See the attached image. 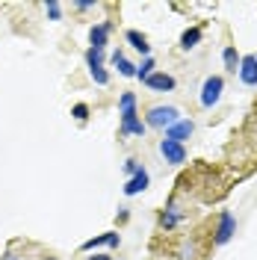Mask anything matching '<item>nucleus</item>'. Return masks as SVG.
<instances>
[{
  "mask_svg": "<svg viewBox=\"0 0 257 260\" xmlns=\"http://www.w3.org/2000/svg\"><path fill=\"white\" fill-rule=\"evenodd\" d=\"M177 222H180V210H177L175 204H169V210L163 213V219H160V225L163 228H175Z\"/></svg>",
  "mask_w": 257,
  "mask_h": 260,
  "instance_id": "obj_17",
  "label": "nucleus"
},
{
  "mask_svg": "<svg viewBox=\"0 0 257 260\" xmlns=\"http://www.w3.org/2000/svg\"><path fill=\"white\" fill-rule=\"evenodd\" d=\"M160 154L166 157V162H172V166L186 162V148L180 145V142H172V139H163L160 142Z\"/></svg>",
  "mask_w": 257,
  "mask_h": 260,
  "instance_id": "obj_5",
  "label": "nucleus"
},
{
  "mask_svg": "<svg viewBox=\"0 0 257 260\" xmlns=\"http://www.w3.org/2000/svg\"><path fill=\"white\" fill-rule=\"evenodd\" d=\"M237 74L245 86H257V56H242Z\"/></svg>",
  "mask_w": 257,
  "mask_h": 260,
  "instance_id": "obj_8",
  "label": "nucleus"
},
{
  "mask_svg": "<svg viewBox=\"0 0 257 260\" xmlns=\"http://www.w3.org/2000/svg\"><path fill=\"white\" fill-rule=\"evenodd\" d=\"M42 260H59V257H42Z\"/></svg>",
  "mask_w": 257,
  "mask_h": 260,
  "instance_id": "obj_25",
  "label": "nucleus"
},
{
  "mask_svg": "<svg viewBox=\"0 0 257 260\" xmlns=\"http://www.w3.org/2000/svg\"><path fill=\"white\" fill-rule=\"evenodd\" d=\"M145 86L154 89V92H172V89H175V77L166 74V71H154V74L145 80Z\"/></svg>",
  "mask_w": 257,
  "mask_h": 260,
  "instance_id": "obj_9",
  "label": "nucleus"
},
{
  "mask_svg": "<svg viewBox=\"0 0 257 260\" xmlns=\"http://www.w3.org/2000/svg\"><path fill=\"white\" fill-rule=\"evenodd\" d=\"M222 92H225V80L219 77V74H210L207 80H204V86H201V107L204 110H213L219 101H222Z\"/></svg>",
  "mask_w": 257,
  "mask_h": 260,
  "instance_id": "obj_2",
  "label": "nucleus"
},
{
  "mask_svg": "<svg viewBox=\"0 0 257 260\" xmlns=\"http://www.w3.org/2000/svg\"><path fill=\"white\" fill-rule=\"evenodd\" d=\"M12 260H15V257H12Z\"/></svg>",
  "mask_w": 257,
  "mask_h": 260,
  "instance_id": "obj_26",
  "label": "nucleus"
},
{
  "mask_svg": "<svg viewBox=\"0 0 257 260\" xmlns=\"http://www.w3.org/2000/svg\"><path fill=\"white\" fill-rule=\"evenodd\" d=\"M113 65L118 68V74H121V77H136V65L127 62L121 50H115V53H113Z\"/></svg>",
  "mask_w": 257,
  "mask_h": 260,
  "instance_id": "obj_13",
  "label": "nucleus"
},
{
  "mask_svg": "<svg viewBox=\"0 0 257 260\" xmlns=\"http://www.w3.org/2000/svg\"><path fill=\"white\" fill-rule=\"evenodd\" d=\"M148 180H151V178H148V172H145V169H139V172H136V175L124 183V195H127V198H133V195L145 192V189H148Z\"/></svg>",
  "mask_w": 257,
  "mask_h": 260,
  "instance_id": "obj_10",
  "label": "nucleus"
},
{
  "mask_svg": "<svg viewBox=\"0 0 257 260\" xmlns=\"http://www.w3.org/2000/svg\"><path fill=\"white\" fill-rule=\"evenodd\" d=\"M86 260H113V257H110V254H98V251H95V254H89Z\"/></svg>",
  "mask_w": 257,
  "mask_h": 260,
  "instance_id": "obj_24",
  "label": "nucleus"
},
{
  "mask_svg": "<svg viewBox=\"0 0 257 260\" xmlns=\"http://www.w3.org/2000/svg\"><path fill=\"white\" fill-rule=\"evenodd\" d=\"M86 65H89V68H101V65H104V50L89 48L86 50Z\"/></svg>",
  "mask_w": 257,
  "mask_h": 260,
  "instance_id": "obj_18",
  "label": "nucleus"
},
{
  "mask_svg": "<svg viewBox=\"0 0 257 260\" xmlns=\"http://www.w3.org/2000/svg\"><path fill=\"white\" fill-rule=\"evenodd\" d=\"M89 74H92V80H95L98 86H107V83H110V74H107L104 65H101V68H89Z\"/></svg>",
  "mask_w": 257,
  "mask_h": 260,
  "instance_id": "obj_19",
  "label": "nucleus"
},
{
  "mask_svg": "<svg viewBox=\"0 0 257 260\" xmlns=\"http://www.w3.org/2000/svg\"><path fill=\"white\" fill-rule=\"evenodd\" d=\"M237 234V219L231 210H222L219 213V225H216V245H225L231 243V237Z\"/></svg>",
  "mask_w": 257,
  "mask_h": 260,
  "instance_id": "obj_4",
  "label": "nucleus"
},
{
  "mask_svg": "<svg viewBox=\"0 0 257 260\" xmlns=\"http://www.w3.org/2000/svg\"><path fill=\"white\" fill-rule=\"evenodd\" d=\"M198 42H201V27H189V30H183V36H180V48L183 50L198 48Z\"/></svg>",
  "mask_w": 257,
  "mask_h": 260,
  "instance_id": "obj_14",
  "label": "nucleus"
},
{
  "mask_svg": "<svg viewBox=\"0 0 257 260\" xmlns=\"http://www.w3.org/2000/svg\"><path fill=\"white\" fill-rule=\"evenodd\" d=\"M124 39L130 42V48H133V50H139L142 56H151V45H148V39H145L139 30H127V36H124Z\"/></svg>",
  "mask_w": 257,
  "mask_h": 260,
  "instance_id": "obj_12",
  "label": "nucleus"
},
{
  "mask_svg": "<svg viewBox=\"0 0 257 260\" xmlns=\"http://www.w3.org/2000/svg\"><path fill=\"white\" fill-rule=\"evenodd\" d=\"M154 68H157V62H154V56H145L142 59V65H136V77H139V80H148V77H151V74H154Z\"/></svg>",
  "mask_w": 257,
  "mask_h": 260,
  "instance_id": "obj_15",
  "label": "nucleus"
},
{
  "mask_svg": "<svg viewBox=\"0 0 257 260\" xmlns=\"http://www.w3.org/2000/svg\"><path fill=\"white\" fill-rule=\"evenodd\" d=\"M139 169H142V166H139V162H136V160H127V162H124V172H127L130 178H133V175H136Z\"/></svg>",
  "mask_w": 257,
  "mask_h": 260,
  "instance_id": "obj_23",
  "label": "nucleus"
},
{
  "mask_svg": "<svg viewBox=\"0 0 257 260\" xmlns=\"http://www.w3.org/2000/svg\"><path fill=\"white\" fill-rule=\"evenodd\" d=\"M222 59H225V68L228 71H237L240 68V53H237V48H225V53H222Z\"/></svg>",
  "mask_w": 257,
  "mask_h": 260,
  "instance_id": "obj_16",
  "label": "nucleus"
},
{
  "mask_svg": "<svg viewBox=\"0 0 257 260\" xmlns=\"http://www.w3.org/2000/svg\"><path fill=\"white\" fill-rule=\"evenodd\" d=\"M118 243H121V237H118L115 231H107V234H98V237H92V240H86L80 248H83V251H95V248H101V245L118 248Z\"/></svg>",
  "mask_w": 257,
  "mask_h": 260,
  "instance_id": "obj_6",
  "label": "nucleus"
},
{
  "mask_svg": "<svg viewBox=\"0 0 257 260\" xmlns=\"http://www.w3.org/2000/svg\"><path fill=\"white\" fill-rule=\"evenodd\" d=\"M118 115H121V133L124 136H145V124L136 115V95L133 92H124L118 98Z\"/></svg>",
  "mask_w": 257,
  "mask_h": 260,
  "instance_id": "obj_1",
  "label": "nucleus"
},
{
  "mask_svg": "<svg viewBox=\"0 0 257 260\" xmlns=\"http://www.w3.org/2000/svg\"><path fill=\"white\" fill-rule=\"evenodd\" d=\"M180 121V110L177 107H151L148 110V127H172Z\"/></svg>",
  "mask_w": 257,
  "mask_h": 260,
  "instance_id": "obj_3",
  "label": "nucleus"
},
{
  "mask_svg": "<svg viewBox=\"0 0 257 260\" xmlns=\"http://www.w3.org/2000/svg\"><path fill=\"white\" fill-rule=\"evenodd\" d=\"M107 39H110V24H95L92 30H89V48H98V50H104L107 48Z\"/></svg>",
  "mask_w": 257,
  "mask_h": 260,
  "instance_id": "obj_11",
  "label": "nucleus"
},
{
  "mask_svg": "<svg viewBox=\"0 0 257 260\" xmlns=\"http://www.w3.org/2000/svg\"><path fill=\"white\" fill-rule=\"evenodd\" d=\"M74 118H77V121H86V118H89V107H86V104H77V107H74Z\"/></svg>",
  "mask_w": 257,
  "mask_h": 260,
  "instance_id": "obj_22",
  "label": "nucleus"
},
{
  "mask_svg": "<svg viewBox=\"0 0 257 260\" xmlns=\"http://www.w3.org/2000/svg\"><path fill=\"white\" fill-rule=\"evenodd\" d=\"M177 260H195V245L192 243H183L180 251H177Z\"/></svg>",
  "mask_w": 257,
  "mask_h": 260,
  "instance_id": "obj_21",
  "label": "nucleus"
},
{
  "mask_svg": "<svg viewBox=\"0 0 257 260\" xmlns=\"http://www.w3.org/2000/svg\"><path fill=\"white\" fill-rule=\"evenodd\" d=\"M45 9H48L50 21H59V18H62V6H59L56 0H48V3H45Z\"/></svg>",
  "mask_w": 257,
  "mask_h": 260,
  "instance_id": "obj_20",
  "label": "nucleus"
},
{
  "mask_svg": "<svg viewBox=\"0 0 257 260\" xmlns=\"http://www.w3.org/2000/svg\"><path fill=\"white\" fill-rule=\"evenodd\" d=\"M192 130H195V124L189 121V118H180L177 124L166 127V139H172V142H180V145H183V139H189Z\"/></svg>",
  "mask_w": 257,
  "mask_h": 260,
  "instance_id": "obj_7",
  "label": "nucleus"
}]
</instances>
